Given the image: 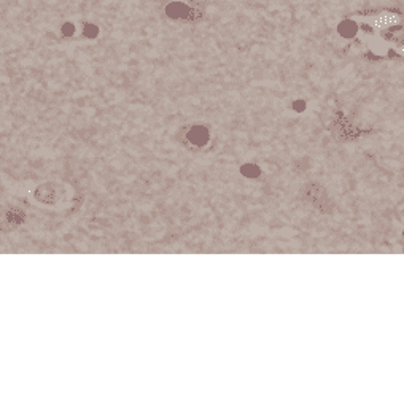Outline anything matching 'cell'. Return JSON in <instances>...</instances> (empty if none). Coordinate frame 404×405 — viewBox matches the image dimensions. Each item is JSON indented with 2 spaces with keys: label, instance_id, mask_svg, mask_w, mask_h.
Returning <instances> with one entry per match:
<instances>
[{
  "label": "cell",
  "instance_id": "obj_8",
  "mask_svg": "<svg viewBox=\"0 0 404 405\" xmlns=\"http://www.w3.org/2000/svg\"><path fill=\"white\" fill-rule=\"evenodd\" d=\"M83 34H84V37H88V38H96L99 35V27L96 26V24H86Z\"/></svg>",
  "mask_w": 404,
  "mask_h": 405
},
{
  "label": "cell",
  "instance_id": "obj_11",
  "mask_svg": "<svg viewBox=\"0 0 404 405\" xmlns=\"http://www.w3.org/2000/svg\"><path fill=\"white\" fill-rule=\"evenodd\" d=\"M400 54H403V56H404V45L400 48Z\"/></svg>",
  "mask_w": 404,
  "mask_h": 405
},
{
  "label": "cell",
  "instance_id": "obj_5",
  "mask_svg": "<svg viewBox=\"0 0 404 405\" xmlns=\"http://www.w3.org/2000/svg\"><path fill=\"white\" fill-rule=\"evenodd\" d=\"M188 140L192 145H197V147H202L209 142V130L206 128H201V126H196L188 132Z\"/></svg>",
  "mask_w": 404,
  "mask_h": 405
},
{
  "label": "cell",
  "instance_id": "obj_4",
  "mask_svg": "<svg viewBox=\"0 0 404 405\" xmlns=\"http://www.w3.org/2000/svg\"><path fill=\"white\" fill-rule=\"evenodd\" d=\"M166 15L172 19H182L190 15V8L183 2H172L166 7Z\"/></svg>",
  "mask_w": 404,
  "mask_h": 405
},
{
  "label": "cell",
  "instance_id": "obj_9",
  "mask_svg": "<svg viewBox=\"0 0 404 405\" xmlns=\"http://www.w3.org/2000/svg\"><path fill=\"white\" fill-rule=\"evenodd\" d=\"M61 32L64 37H72V35L75 34V24L72 22H64L62 27H61Z\"/></svg>",
  "mask_w": 404,
  "mask_h": 405
},
{
  "label": "cell",
  "instance_id": "obj_1",
  "mask_svg": "<svg viewBox=\"0 0 404 405\" xmlns=\"http://www.w3.org/2000/svg\"><path fill=\"white\" fill-rule=\"evenodd\" d=\"M72 189L65 183H58V181H48L35 188L34 199L38 203L51 205V207H59L69 202Z\"/></svg>",
  "mask_w": 404,
  "mask_h": 405
},
{
  "label": "cell",
  "instance_id": "obj_6",
  "mask_svg": "<svg viewBox=\"0 0 404 405\" xmlns=\"http://www.w3.org/2000/svg\"><path fill=\"white\" fill-rule=\"evenodd\" d=\"M400 22V16L395 13H381L374 18V27L377 29H387Z\"/></svg>",
  "mask_w": 404,
  "mask_h": 405
},
{
  "label": "cell",
  "instance_id": "obj_10",
  "mask_svg": "<svg viewBox=\"0 0 404 405\" xmlns=\"http://www.w3.org/2000/svg\"><path fill=\"white\" fill-rule=\"evenodd\" d=\"M291 108H293L294 113H303V111H306L307 104H306V100L298 99V100H294L293 104H291Z\"/></svg>",
  "mask_w": 404,
  "mask_h": 405
},
{
  "label": "cell",
  "instance_id": "obj_7",
  "mask_svg": "<svg viewBox=\"0 0 404 405\" xmlns=\"http://www.w3.org/2000/svg\"><path fill=\"white\" fill-rule=\"evenodd\" d=\"M240 173L247 178H256V177H259L261 170H259V167L256 164H245L240 167Z\"/></svg>",
  "mask_w": 404,
  "mask_h": 405
},
{
  "label": "cell",
  "instance_id": "obj_3",
  "mask_svg": "<svg viewBox=\"0 0 404 405\" xmlns=\"http://www.w3.org/2000/svg\"><path fill=\"white\" fill-rule=\"evenodd\" d=\"M337 34L342 38H353L358 34V24L353 19H344L337 24Z\"/></svg>",
  "mask_w": 404,
  "mask_h": 405
},
{
  "label": "cell",
  "instance_id": "obj_2",
  "mask_svg": "<svg viewBox=\"0 0 404 405\" xmlns=\"http://www.w3.org/2000/svg\"><path fill=\"white\" fill-rule=\"evenodd\" d=\"M24 221H26V213L18 207H8L0 210V231H15L16 227L24 224Z\"/></svg>",
  "mask_w": 404,
  "mask_h": 405
}]
</instances>
